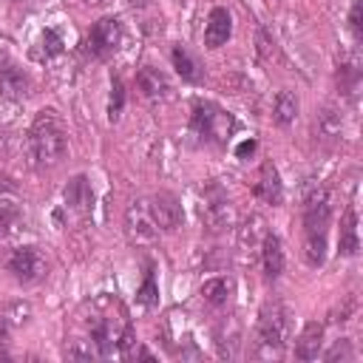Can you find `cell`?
<instances>
[{"instance_id":"obj_5","label":"cell","mask_w":363,"mask_h":363,"mask_svg":"<svg viewBox=\"0 0 363 363\" xmlns=\"http://www.w3.org/2000/svg\"><path fill=\"white\" fill-rule=\"evenodd\" d=\"M190 130L201 142H210L216 147H227L230 139L238 130V122L221 105H216L210 99H196L193 102V111H190Z\"/></svg>"},{"instance_id":"obj_21","label":"cell","mask_w":363,"mask_h":363,"mask_svg":"<svg viewBox=\"0 0 363 363\" xmlns=\"http://www.w3.org/2000/svg\"><path fill=\"white\" fill-rule=\"evenodd\" d=\"M170 62H173V68H176V74L184 79V82H201V65L196 62V57L184 48V45H173V51H170Z\"/></svg>"},{"instance_id":"obj_14","label":"cell","mask_w":363,"mask_h":363,"mask_svg":"<svg viewBox=\"0 0 363 363\" xmlns=\"http://www.w3.org/2000/svg\"><path fill=\"white\" fill-rule=\"evenodd\" d=\"M252 193L267 201V204H281L284 201V184H281V176H278V167L272 162H264L261 170H258V179L252 184Z\"/></svg>"},{"instance_id":"obj_10","label":"cell","mask_w":363,"mask_h":363,"mask_svg":"<svg viewBox=\"0 0 363 363\" xmlns=\"http://www.w3.org/2000/svg\"><path fill=\"white\" fill-rule=\"evenodd\" d=\"M6 269L20 281V284H34L45 275V258L37 247L26 244V247H17L9 258H6Z\"/></svg>"},{"instance_id":"obj_13","label":"cell","mask_w":363,"mask_h":363,"mask_svg":"<svg viewBox=\"0 0 363 363\" xmlns=\"http://www.w3.org/2000/svg\"><path fill=\"white\" fill-rule=\"evenodd\" d=\"M258 252H261V267H264L267 281H278V278H281V272H284V264H286L284 241H281L275 233H264Z\"/></svg>"},{"instance_id":"obj_6","label":"cell","mask_w":363,"mask_h":363,"mask_svg":"<svg viewBox=\"0 0 363 363\" xmlns=\"http://www.w3.org/2000/svg\"><path fill=\"white\" fill-rule=\"evenodd\" d=\"M122 37H125V31H122V20L119 17H99L91 26V31L85 34L82 51L91 60H108V57H113L119 51Z\"/></svg>"},{"instance_id":"obj_17","label":"cell","mask_w":363,"mask_h":363,"mask_svg":"<svg viewBox=\"0 0 363 363\" xmlns=\"http://www.w3.org/2000/svg\"><path fill=\"white\" fill-rule=\"evenodd\" d=\"M337 252L343 258H352L360 252V235H357V210L349 204L340 216V235H337Z\"/></svg>"},{"instance_id":"obj_11","label":"cell","mask_w":363,"mask_h":363,"mask_svg":"<svg viewBox=\"0 0 363 363\" xmlns=\"http://www.w3.org/2000/svg\"><path fill=\"white\" fill-rule=\"evenodd\" d=\"M28 94H31L28 74L20 65L3 60L0 62V96H6V99H26Z\"/></svg>"},{"instance_id":"obj_33","label":"cell","mask_w":363,"mask_h":363,"mask_svg":"<svg viewBox=\"0 0 363 363\" xmlns=\"http://www.w3.org/2000/svg\"><path fill=\"white\" fill-rule=\"evenodd\" d=\"M255 145H258L255 139H247V142H244L241 147H235V156H238V159H247V156H250V153L255 150Z\"/></svg>"},{"instance_id":"obj_27","label":"cell","mask_w":363,"mask_h":363,"mask_svg":"<svg viewBox=\"0 0 363 363\" xmlns=\"http://www.w3.org/2000/svg\"><path fill=\"white\" fill-rule=\"evenodd\" d=\"M136 301L142 306H156L159 303V286H156V275H153V264L145 267V278H142V286L136 289Z\"/></svg>"},{"instance_id":"obj_4","label":"cell","mask_w":363,"mask_h":363,"mask_svg":"<svg viewBox=\"0 0 363 363\" xmlns=\"http://www.w3.org/2000/svg\"><path fill=\"white\" fill-rule=\"evenodd\" d=\"M292 335V312L281 301H269L258 312L255 349L261 357H281Z\"/></svg>"},{"instance_id":"obj_18","label":"cell","mask_w":363,"mask_h":363,"mask_svg":"<svg viewBox=\"0 0 363 363\" xmlns=\"http://www.w3.org/2000/svg\"><path fill=\"white\" fill-rule=\"evenodd\" d=\"M136 88L142 91L145 99H164V96L170 94L167 77H164L159 68H153V65H142V68L136 71Z\"/></svg>"},{"instance_id":"obj_22","label":"cell","mask_w":363,"mask_h":363,"mask_svg":"<svg viewBox=\"0 0 363 363\" xmlns=\"http://www.w3.org/2000/svg\"><path fill=\"white\" fill-rule=\"evenodd\" d=\"M357 85H360V65H357V57H343L337 62V88L343 96H354L357 94Z\"/></svg>"},{"instance_id":"obj_1","label":"cell","mask_w":363,"mask_h":363,"mask_svg":"<svg viewBox=\"0 0 363 363\" xmlns=\"http://www.w3.org/2000/svg\"><path fill=\"white\" fill-rule=\"evenodd\" d=\"M85 337L94 340L99 349V357H122L130 360L136 349V335L133 326L125 315V306L113 295H99L88 303V315L82 318Z\"/></svg>"},{"instance_id":"obj_20","label":"cell","mask_w":363,"mask_h":363,"mask_svg":"<svg viewBox=\"0 0 363 363\" xmlns=\"http://www.w3.org/2000/svg\"><path fill=\"white\" fill-rule=\"evenodd\" d=\"M199 292H201L204 303H210L213 309H221L233 295V281L227 275H216V278H207Z\"/></svg>"},{"instance_id":"obj_28","label":"cell","mask_w":363,"mask_h":363,"mask_svg":"<svg viewBox=\"0 0 363 363\" xmlns=\"http://www.w3.org/2000/svg\"><path fill=\"white\" fill-rule=\"evenodd\" d=\"M255 51H258V57H261L264 62H275V60H281L278 40H275L267 28H258V34H255Z\"/></svg>"},{"instance_id":"obj_2","label":"cell","mask_w":363,"mask_h":363,"mask_svg":"<svg viewBox=\"0 0 363 363\" xmlns=\"http://www.w3.org/2000/svg\"><path fill=\"white\" fill-rule=\"evenodd\" d=\"M68 153V130L54 108L34 113L28 128V156L34 167H57Z\"/></svg>"},{"instance_id":"obj_24","label":"cell","mask_w":363,"mask_h":363,"mask_svg":"<svg viewBox=\"0 0 363 363\" xmlns=\"http://www.w3.org/2000/svg\"><path fill=\"white\" fill-rule=\"evenodd\" d=\"M264 233H267V230H264V221H261L258 216H252V218L241 227V233H238V250H241V252H252V250H258Z\"/></svg>"},{"instance_id":"obj_25","label":"cell","mask_w":363,"mask_h":363,"mask_svg":"<svg viewBox=\"0 0 363 363\" xmlns=\"http://www.w3.org/2000/svg\"><path fill=\"white\" fill-rule=\"evenodd\" d=\"M37 45H40V48L34 51L37 60H54V57L62 54L65 40H62V34H60L57 28H45V31L40 34V43H37Z\"/></svg>"},{"instance_id":"obj_9","label":"cell","mask_w":363,"mask_h":363,"mask_svg":"<svg viewBox=\"0 0 363 363\" xmlns=\"http://www.w3.org/2000/svg\"><path fill=\"white\" fill-rule=\"evenodd\" d=\"M147 210L159 227V233H173L184 224V210L182 201L170 193V190H159L153 196H147Z\"/></svg>"},{"instance_id":"obj_12","label":"cell","mask_w":363,"mask_h":363,"mask_svg":"<svg viewBox=\"0 0 363 363\" xmlns=\"http://www.w3.org/2000/svg\"><path fill=\"white\" fill-rule=\"evenodd\" d=\"M62 199H65V207H68L71 213H77V216H88V213L94 210V187H91L88 176H82V173L74 176V179L65 184Z\"/></svg>"},{"instance_id":"obj_7","label":"cell","mask_w":363,"mask_h":363,"mask_svg":"<svg viewBox=\"0 0 363 363\" xmlns=\"http://www.w3.org/2000/svg\"><path fill=\"white\" fill-rule=\"evenodd\" d=\"M201 221L210 233H218L224 227H230L233 221V201L227 196V190L218 184V182H207L204 190H201Z\"/></svg>"},{"instance_id":"obj_19","label":"cell","mask_w":363,"mask_h":363,"mask_svg":"<svg viewBox=\"0 0 363 363\" xmlns=\"http://www.w3.org/2000/svg\"><path fill=\"white\" fill-rule=\"evenodd\" d=\"M320 346H323V323L309 320V323L301 329L298 340H295V357H298V360H318Z\"/></svg>"},{"instance_id":"obj_31","label":"cell","mask_w":363,"mask_h":363,"mask_svg":"<svg viewBox=\"0 0 363 363\" xmlns=\"http://www.w3.org/2000/svg\"><path fill=\"white\" fill-rule=\"evenodd\" d=\"M329 363H335V360H354V349H352V340L349 337H340V340H335V346L323 354Z\"/></svg>"},{"instance_id":"obj_26","label":"cell","mask_w":363,"mask_h":363,"mask_svg":"<svg viewBox=\"0 0 363 363\" xmlns=\"http://www.w3.org/2000/svg\"><path fill=\"white\" fill-rule=\"evenodd\" d=\"M62 354L68 360H99V349L94 346L91 337H74V340H68L65 349H62Z\"/></svg>"},{"instance_id":"obj_30","label":"cell","mask_w":363,"mask_h":363,"mask_svg":"<svg viewBox=\"0 0 363 363\" xmlns=\"http://www.w3.org/2000/svg\"><path fill=\"white\" fill-rule=\"evenodd\" d=\"M122 105H125V85L119 77L111 79V99H108V119L116 122L119 113H122Z\"/></svg>"},{"instance_id":"obj_34","label":"cell","mask_w":363,"mask_h":363,"mask_svg":"<svg viewBox=\"0 0 363 363\" xmlns=\"http://www.w3.org/2000/svg\"><path fill=\"white\" fill-rule=\"evenodd\" d=\"M91 3H105V0H91Z\"/></svg>"},{"instance_id":"obj_23","label":"cell","mask_w":363,"mask_h":363,"mask_svg":"<svg viewBox=\"0 0 363 363\" xmlns=\"http://www.w3.org/2000/svg\"><path fill=\"white\" fill-rule=\"evenodd\" d=\"M298 108H301V102H298V96H295L292 91H278V94H275V102H272V119H275L281 128H286V125L295 122Z\"/></svg>"},{"instance_id":"obj_29","label":"cell","mask_w":363,"mask_h":363,"mask_svg":"<svg viewBox=\"0 0 363 363\" xmlns=\"http://www.w3.org/2000/svg\"><path fill=\"white\" fill-rule=\"evenodd\" d=\"M20 221H23L20 207H17L14 201L0 199V238H3V235H11V233L20 227Z\"/></svg>"},{"instance_id":"obj_16","label":"cell","mask_w":363,"mask_h":363,"mask_svg":"<svg viewBox=\"0 0 363 363\" xmlns=\"http://www.w3.org/2000/svg\"><path fill=\"white\" fill-rule=\"evenodd\" d=\"M312 133H315V139H318L320 145H332V142H337L340 133H343V119H340V113H337L335 108H329V105L320 108V111L315 113Z\"/></svg>"},{"instance_id":"obj_3","label":"cell","mask_w":363,"mask_h":363,"mask_svg":"<svg viewBox=\"0 0 363 363\" xmlns=\"http://www.w3.org/2000/svg\"><path fill=\"white\" fill-rule=\"evenodd\" d=\"M332 190L312 187L303 199V261L309 267H323L326 261V235L332 221Z\"/></svg>"},{"instance_id":"obj_32","label":"cell","mask_w":363,"mask_h":363,"mask_svg":"<svg viewBox=\"0 0 363 363\" xmlns=\"http://www.w3.org/2000/svg\"><path fill=\"white\" fill-rule=\"evenodd\" d=\"M349 31L354 34V40L363 37V0H354L349 9Z\"/></svg>"},{"instance_id":"obj_8","label":"cell","mask_w":363,"mask_h":363,"mask_svg":"<svg viewBox=\"0 0 363 363\" xmlns=\"http://www.w3.org/2000/svg\"><path fill=\"white\" fill-rule=\"evenodd\" d=\"M125 235L133 244H153L159 238V227L147 210V199H136L125 210Z\"/></svg>"},{"instance_id":"obj_15","label":"cell","mask_w":363,"mask_h":363,"mask_svg":"<svg viewBox=\"0 0 363 363\" xmlns=\"http://www.w3.org/2000/svg\"><path fill=\"white\" fill-rule=\"evenodd\" d=\"M233 34V17L224 6L210 9L207 14V26H204V45L207 48H221Z\"/></svg>"}]
</instances>
